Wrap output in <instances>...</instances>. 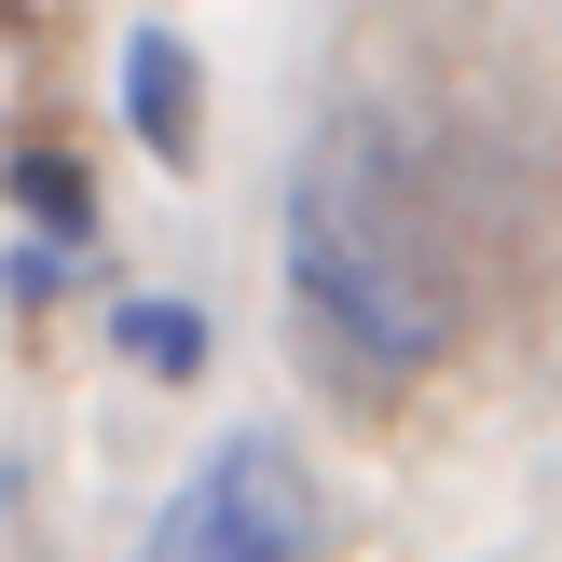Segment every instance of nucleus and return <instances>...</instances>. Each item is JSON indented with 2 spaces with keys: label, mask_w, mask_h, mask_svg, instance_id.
Masks as SVG:
<instances>
[{
  "label": "nucleus",
  "mask_w": 562,
  "mask_h": 562,
  "mask_svg": "<svg viewBox=\"0 0 562 562\" xmlns=\"http://www.w3.org/2000/svg\"><path fill=\"white\" fill-rule=\"evenodd\" d=\"M316 521H329L316 467H302L289 439H220V453L165 494V521L137 536V562H316Z\"/></svg>",
  "instance_id": "f03ea898"
},
{
  "label": "nucleus",
  "mask_w": 562,
  "mask_h": 562,
  "mask_svg": "<svg viewBox=\"0 0 562 562\" xmlns=\"http://www.w3.org/2000/svg\"><path fill=\"white\" fill-rule=\"evenodd\" d=\"M124 371H151V384H192L206 371V316H192V302H124Z\"/></svg>",
  "instance_id": "39448f33"
},
{
  "label": "nucleus",
  "mask_w": 562,
  "mask_h": 562,
  "mask_svg": "<svg viewBox=\"0 0 562 562\" xmlns=\"http://www.w3.org/2000/svg\"><path fill=\"white\" fill-rule=\"evenodd\" d=\"M14 206L42 220V247H55V261H69V247H97V179H82L69 151H42V137L14 151Z\"/></svg>",
  "instance_id": "20e7f679"
},
{
  "label": "nucleus",
  "mask_w": 562,
  "mask_h": 562,
  "mask_svg": "<svg viewBox=\"0 0 562 562\" xmlns=\"http://www.w3.org/2000/svg\"><path fill=\"white\" fill-rule=\"evenodd\" d=\"M289 289L344 384H398L453 344L467 302H453V261L426 234V192H412V151L384 137V110L316 124V151L289 179Z\"/></svg>",
  "instance_id": "f257e3e1"
},
{
  "label": "nucleus",
  "mask_w": 562,
  "mask_h": 562,
  "mask_svg": "<svg viewBox=\"0 0 562 562\" xmlns=\"http://www.w3.org/2000/svg\"><path fill=\"white\" fill-rule=\"evenodd\" d=\"M124 124H137V151H151L165 179L206 165V69H192L179 27H137L124 42Z\"/></svg>",
  "instance_id": "7ed1b4c3"
}]
</instances>
